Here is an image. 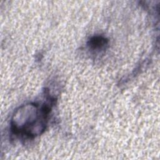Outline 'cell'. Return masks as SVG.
Masks as SVG:
<instances>
[{"label": "cell", "instance_id": "obj_2", "mask_svg": "<svg viewBox=\"0 0 160 160\" xmlns=\"http://www.w3.org/2000/svg\"><path fill=\"white\" fill-rule=\"evenodd\" d=\"M108 43V41L101 37V36H96L91 38L89 42V45L90 47L94 49H101Z\"/></svg>", "mask_w": 160, "mask_h": 160}, {"label": "cell", "instance_id": "obj_1", "mask_svg": "<svg viewBox=\"0 0 160 160\" xmlns=\"http://www.w3.org/2000/svg\"><path fill=\"white\" fill-rule=\"evenodd\" d=\"M49 108L44 105L39 108L34 104L22 106L16 111L12 121L14 131L27 136H34L45 129Z\"/></svg>", "mask_w": 160, "mask_h": 160}]
</instances>
